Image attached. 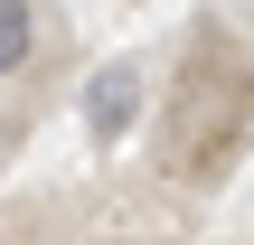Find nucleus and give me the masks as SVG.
Segmentation results:
<instances>
[{
	"mask_svg": "<svg viewBox=\"0 0 254 245\" xmlns=\"http://www.w3.org/2000/svg\"><path fill=\"white\" fill-rule=\"evenodd\" d=\"M132 113H141V66H132V57L94 66V76H85V132H94V142H123Z\"/></svg>",
	"mask_w": 254,
	"mask_h": 245,
	"instance_id": "1",
	"label": "nucleus"
},
{
	"mask_svg": "<svg viewBox=\"0 0 254 245\" xmlns=\"http://www.w3.org/2000/svg\"><path fill=\"white\" fill-rule=\"evenodd\" d=\"M28 47H38V9L28 0H0V76H19Z\"/></svg>",
	"mask_w": 254,
	"mask_h": 245,
	"instance_id": "2",
	"label": "nucleus"
}]
</instances>
